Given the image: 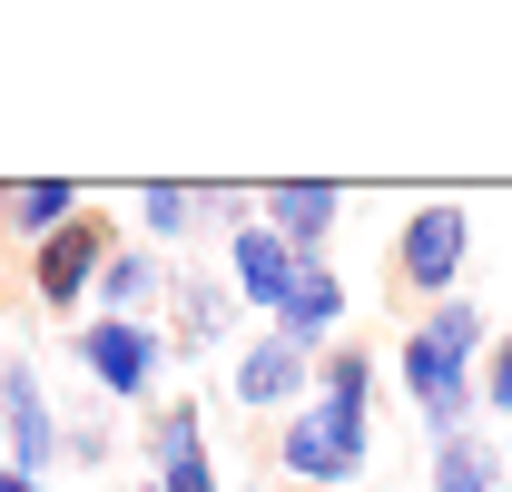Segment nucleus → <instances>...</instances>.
I'll list each match as a JSON object with an SVG mask.
<instances>
[{
  "label": "nucleus",
  "mask_w": 512,
  "mask_h": 492,
  "mask_svg": "<svg viewBox=\"0 0 512 492\" xmlns=\"http://www.w3.org/2000/svg\"><path fill=\"white\" fill-rule=\"evenodd\" d=\"M256 217L296 246V256H325V237L345 227V187L335 178H276V187H256Z\"/></svg>",
  "instance_id": "10"
},
{
  "label": "nucleus",
  "mask_w": 512,
  "mask_h": 492,
  "mask_svg": "<svg viewBox=\"0 0 512 492\" xmlns=\"http://www.w3.org/2000/svg\"><path fill=\"white\" fill-rule=\"evenodd\" d=\"M424 325H434V335H444V345H463V355H473V365H483V355H493V315L473 306V296H444V306H424Z\"/></svg>",
  "instance_id": "18"
},
{
  "label": "nucleus",
  "mask_w": 512,
  "mask_h": 492,
  "mask_svg": "<svg viewBox=\"0 0 512 492\" xmlns=\"http://www.w3.org/2000/svg\"><path fill=\"white\" fill-rule=\"evenodd\" d=\"M345 306H355V296H345L335 256H306V266H296V286H286V306L266 315V325H276L286 345H306V355H335V325H345Z\"/></svg>",
  "instance_id": "9"
},
{
  "label": "nucleus",
  "mask_w": 512,
  "mask_h": 492,
  "mask_svg": "<svg viewBox=\"0 0 512 492\" xmlns=\"http://www.w3.org/2000/svg\"><path fill=\"white\" fill-rule=\"evenodd\" d=\"M316 404H325V414H365V404H375V365H365V345L316 355Z\"/></svg>",
  "instance_id": "17"
},
{
  "label": "nucleus",
  "mask_w": 512,
  "mask_h": 492,
  "mask_svg": "<svg viewBox=\"0 0 512 492\" xmlns=\"http://www.w3.org/2000/svg\"><path fill=\"white\" fill-rule=\"evenodd\" d=\"M483 414L512 433V335H493V355H483Z\"/></svg>",
  "instance_id": "19"
},
{
  "label": "nucleus",
  "mask_w": 512,
  "mask_h": 492,
  "mask_svg": "<svg viewBox=\"0 0 512 492\" xmlns=\"http://www.w3.org/2000/svg\"><path fill=\"white\" fill-rule=\"evenodd\" d=\"M207 217H227V237H237V227H256V187H227V178H207Z\"/></svg>",
  "instance_id": "20"
},
{
  "label": "nucleus",
  "mask_w": 512,
  "mask_h": 492,
  "mask_svg": "<svg viewBox=\"0 0 512 492\" xmlns=\"http://www.w3.org/2000/svg\"><path fill=\"white\" fill-rule=\"evenodd\" d=\"M0 433H10V463L40 473V483H50V463L69 453V433H60V414H50V394H40V365H30V355L0 365Z\"/></svg>",
  "instance_id": "6"
},
{
  "label": "nucleus",
  "mask_w": 512,
  "mask_h": 492,
  "mask_svg": "<svg viewBox=\"0 0 512 492\" xmlns=\"http://www.w3.org/2000/svg\"><path fill=\"white\" fill-rule=\"evenodd\" d=\"M109 256H119V227L109 217H79V227H60L50 246H30V296L40 306H99V276H109Z\"/></svg>",
  "instance_id": "4"
},
{
  "label": "nucleus",
  "mask_w": 512,
  "mask_h": 492,
  "mask_svg": "<svg viewBox=\"0 0 512 492\" xmlns=\"http://www.w3.org/2000/svg\"><path fill=\"white\" fill-rule=\"evenodd\" d=\"M197 217H207V187H178V178H148V187H138V227H148V246L188 237Z\"/></svg>",
  "instance_id": "16"
},
{
  "label": "nucleus",
  "mask_w": 512,
  "mask_h": 492,
  "mask_svg": "<svg viewBox=\"0 0 512 492\" xmlns=\"http://www.w3.org/2000/svg\"><path fill=\"white\" fill-rule=\"evenodd\" d=\"M79 365H89V384H99L109 404H138V394L158 384V365H168V345H158V325H138V315H89V325H79Z\"/></svg>",
  "instance_id": "5"
},
{
  "label": "nucleus",
  "mask_w": 512,
  "mask_h": 492,
  "mask_svg": "<svg viewBox=\"0 0 512 492\" xmlns=\"http://www.w3.org/2000/svg\"><path fill=\"white\" fill-rule=\"evenodd\" d=\"M89 207H79V187L69 178H20V187H0V227L10 237H30V246H50L60 227H79Z\"/></svg>",
  "instance_id": "13"
},
{
  "label": "nucleus",
  "mask_w": 512,
  "mask_h": 492,
  "mask_svg": "<svg viewBox=\"0 0 512 492\" xmlns=\"http://www.w3.org/2000/svg\"><path fill=\"white\" fill-rule=\"evenodd\" d=\"M394 384L414 394V414H424V443H453V433L483 424V365H473L463 345H444L434 325H414V335H404V355H394Z\"/></svg>",
  "instance_id": "1"
},
{
  "label": "nucleus",
  "mask_w": 512,
  "mask_h": 492,
  "mask_svg": "<svg viewBox=\"0 0 512 492\" xmlns=\"http://www.w3.org/2000/svg\"><path fill=\"white\" fill-rule=\"evenodd\" d=\"M227 394H237L247 414H276V404H296V394L316 404V355H306V345H286V335L266 325V335H256L247 355H237V374H227Z\"/></svg>",
  "instance_id": "8"
},
{
  "label": "nucleus",
  "mask_w": 512,
  "mask_h": 492,
  "mask_svg": "<svg viewBox=\"0 0 512 492\" xmlns=\"http://www.w3.org/2000/svg\"><path fill=\"white\" fill-rule=\"evenodd\" d=\"M0 492H50L40 473H20V463H0Z\"/></svg>",
  "instance_id": "21"
},
{
  "label": "nucleus",
  "mask_w": 512,
  "mask_h": 492,
  "mask_svg": "<svg viewBox=\"0 0 512 492\" xmlns=\"http://www.w3.org/2000/svg\"><path fill=\"white\" fill-rule=\"evenodd\" d=\"M138 492H158V483H138Z\"/></svg>",
  "instance_id": "23"
},
{
  "label": "nucleus",
  "mask_w": 512,
  "mask_h": 492,
  "mask_svg": "<svg viewBox=\"0 0 512 492\" xmlns=\"http://www.w3.org/2000/svg\"><path fill=\"white\" fill-rule=\"evenodd\" d=\"M138 453H148V483H158V492H217V463H207V414H197V394L158 404Z\"/></svg>",
  "instance_id": "7"
},
{
  "label": "nucleus",
  "mask_w": 512,
  "mask_h": 492,
  "mask_svg": "<svg viewBox=\"0 0 512 492\" xmlns=\"http://www.w3.org/2000/svg\"><path fill=\"white\" fill-rule=\"evenodd\" d=\"M424 483L434 492H503V453H493L483 433H453V443L424 453Z\"/></svg>",
  "instance_id": "15"
},
{
  "label": "nucleus",
  "mask_w": 512,
  "mask_h": 492,
  "mask_svg": "<svg viewBox=\"0 0 512 492\" xmlns=\"http://www.w3.org/2000/svg\"><path fill=\"white\" fill-rule=\"evenodd\" d=\"M375 463V424L365 414H325V404H296L276 424V473L306 492H345L355 473Z\"/></svg>",
  "instance_id": "2"
},
{
  "label": "nucleus",
  "mask_w": 512,
  "mask_h": 492,
  "mask_svg": "<svg viewBox=\"0 0 512 492\" xmlns=\"http://www.w3.org/2000/svg\"><path fill=\"white\" fill-rule=\"evenodd\" d=\"M503 483H512V433H503Z\"/></svg>",
  "instance_id": "22"
},
{
  "label": "nucleus",
  "mask_w": 512,
  "mask_h": 492,
  "mask_svg": "<svg viewBox=\"0 0 512 492\" xmlns=\"http://www.w3.org/2000/svg\"><path fill=\"white\" fill-rule=\"evenodd\" d=\"M168 306H178V345H188V355H207V345H227V335H237L247 296H237V276H207V266H197Z\"/></svg>",
  "instance_id": "12"
},
{
  "label": "nucleus",
  "mask_w": 512,
  "mask_h": 492,
  "mask_svg": "<svg viewBox=\"0 0 512 492\" xmlns=\"http://www.w3.org/2000/svg\"><path fill=\"white\" fill-rule=\"evenodd\" d=\"M296 266H306V256H296V246L276 237L266 217L227 237V276H237V296H247L256 315H276V306H286V286H296Z\"/></svg>",
  "instance_id": "11"
},
{
  "label": "nucleus",
  "mask_w": 512,
  "mask_h": 492,
  "mask_svg": "<svg viewBox=\"0 0 512 492\" xmlns=\"http://www.w3.org/2000/svg\"><path fill=\"white\" fill-rule=\"evenodd\" d=\"M158 296H178V286H168V266H158V246H119V256H109V276H99V315H138V325H148Z\"/></svg>",
  "instance_id": "14"
},
{
  "label": "nucleus",
  "mask_w": 512,
  "mask_h": 492,
  "mask_svg": "<svg viewBox=\"0 0 512 492\" xmlns=\"http://www.w3.org/2000/svg\"><path fill=\"white\" fill-rule=\"evenodd\" d=\"M463 256H473V217H463L453 197H434V207L404 217V237H394V276H404L424 306H444V296H463Z\"/></svg>",
  "instance_id": "3"
}]
</instances>
